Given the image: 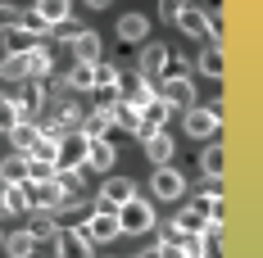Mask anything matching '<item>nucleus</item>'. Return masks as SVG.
Returning a JSON list of instances; mask_svg holds the SVG:
<instances>
[{"mask_svg":"<svg viewBox=\"0 0 263 258\" xmlns=\"http://www.w3.org/2000/svg\"><path fill=\"white\" fill-rule=\"evenodd\" d=\"M23 190H27V213L36 208V213H54V208H64L68 204V190L59 186V181H23Z\"/></svg>","mask_w":263,"mask_h":258,"instance_id":"1","label":"nucleus"},{"mask_svg":"<svg viewBox=\"0 0 263 258\" xmlns=\"http://www.w3.org/2000/svg\"><path fill=\"white\" fill-rule=\"evenodd\" d=\"M114 213H118V235H141V231H155V204L127 200V204H118Z\"/></svg>","mask_w":263,"mask_h":258,"instance_id":"2","label":"nucleus"},{"mask_svg":"<svg viewBox=\"0 0 263 258\" xmlns=\"http://www.w3.org/2000/svg\"><path fill=\"white\" fill-rule=\"evenodd\" d=\"M150 195L163 200V204H177V200L186 195V177L173 168V163H163V168H155V177H150Z\"/></svg>","mask_w":263,"mask_h":258,"instance_id":"3","label":"nucleus"},{"mask_svg":"<svg viewBox=\"0 0 263 258\" xmlns=\"http://www.w3.org/2000/svg\"><path fill=\"white\" fill-rule=\"evenodd\" d=\"M127 200H136V181H127V177H105L100 195H96V208H118V204H127Z\"/></svg>","mask_w":263,"mask_h":258,"instance_id":"4","label":"nucleus"},{"mask_svg":"<svg viewBox=\"0 0 263 258\" xmlns=\"http://www.w3.org/2000/svg\"><path fill=\"white\" fill-rule=\"evenodd\" d=\"M155 95L168 104L173 113H177V109H195V104H191V100H195V86H191V77H173V82H163Z\"/></svg>","mask_w":263,"mask_h":258,"instance_id":"5","label":"nucleus"},{"mask_svg":"<svg viewBox=\"0 0 263 258\" xmlns=\"http://www.w3.org/2000/svg\"><path fill=\"white\" fill-rule=\"evenodd\" d=\"M54 258H91V240L82 227H68V231L54 235Z\"/></svg>","mask_w":263,"mask_h":258,"instance_id":"6","label":"nucleus"},{"mask_svg":"<svg viewBox=\"0 0 263 258\" xmlns=\"http://www.w3.org/2000/svg\"><path fill=\"white\" fill-rule=\"evenodd\" d=\"M82 158H86V136H82V131H64V136H59V158H54V168H82Z\"/></svg>","mask_w":263,"mask_h":258,"instance_id":"7","label":"nucleus"},{"mask_svg":"<svg viewBox=\"0 0 263 258\" xmlns=\"http://www.w3.org/2000/svg\"><path fill=\"white\" fill-rule=\"evenodd\" d=\"M82 231H86V240H118V213L114 208H96Z\"/></svg>","mask_w":263,"mask_h":258,"instance_id":"8","label":"nucleus"},{"mask_svg":"<svg viewBox=\"0 0 263 258\" xmlns=\"http://www.w3.org/2000/svg\"><path fill=\"white\" fill-rule=\"evenodd\" d=\"M218 123L222 118H213L209 109H186V136L195 141H218Z\"/></svg>","mask_w":263,"mask_h":258,"instance_id":"9","label":"nucleus"},{"mask_svg":"<svg viewBox=\"0 0 263 258\" xmlns=\"http://www.w3.org/2000/svg\"><path fill=\"white\" fill-rule=\"evenodd\" d=\"M168 118H173V109L159 100V95L150 104H141V141H145L150 131H163V127H168Z\"/></svg>","mask_w":263,"mask_h":258,"instance_id":"10","label":"nucleus"},{"mask_svg":"<svg viewBox=\"0 0 263 258\" xmlns=\"http://www.w3.org/2000/svg\"><path fill=\"white\" fill-rule=\"evenodd\" d=\"M14 104H18V123H32V118L46 109V86H41V82H32L23 95H14Z\"/></svg>","mask_w":263,"mask_h":258,"instance_id":"11","label":"nucleus"},{"mask_svg":"<svg viewBox=\"0 0 263 258\" xmlns=\"http://www.w3.org/2000/svg\"><path fill=\"white\" fill-rule=\"evenodd\" d=\"M150 36V18L145 14H123L118 18V41L123 46H136V41H145Z\"/></svg>","mask_w":263,"mask_h":258,"instance_id":"12","label":"nucleus"},{"mask_svg":"<svg viewBox=\"0 0 263 258\" xmlns=\"http://www.w3.org/2000/svg\"><path fill=\"white\" fill-rule=\"evenodd\" d=\"M204 222H209V213H204L200 204H182V208H177V217H173V227H177L182 235H200V231H204Z\"/></svg>","mask_w":263,"mask_h":258,"instance_id":"13","label":"nucleus"},{"mask_svg":"<svg viewBox=\"0 0 263 258\" xmlns=\"http://www.w3.org/2000/svg\"><path fill=\"white\" fill-rule=\"evenodd\" d=\"M50 68H54V50L36 41V46L27 50V77H32V82H41V77H50Z\"/></svg>","mask_w":263,"mask_h":258,"instance_id":"14","label":"nucleus"},{"mask_svg":"<svg viewBox=\"0 0 263 258\" xmlns=\"http://www.w3.org/2000/svg\"><path fill=\"white\" fill-rule=\"evenodd\" d=\"M68 54H73V59H82V64H96V59H100V36L82 27L78 36L68 41Z\"/></svg>","mask_w":263,"mask_h":258,"instance_id":"15","label":"nucleus"},{"mask_svg":"<svg viewBox=\"0 0 263 258\" xmlns=\"http://www.w3.org/2000/svg\"><path fill=\"white\" fill-rule=\"evenodd\" d=\"M109 113H114V127L132 131V136L141 141V109H136V104H127V100H114V104H109Z\"/></svg>","mask_w":263,"mask_h":258,"instance_id":"16","label":"nucleus"},{"mask_svg":"<svg viewBox=\"0 0 263 258\" xmlns=\"http://www.w3.org/2000/svg\"><path fill=\"white\" fill-rule=\"evenodd\" d=\"M114 127V113H109V104H100V109H96V113H86V118H82V136H86V141H105V131Z\"/></svg>","mask_w":263,"mask_h":258,"instance_id":"17","label":"nucleus"},{"mask_svg":"<svg viewBox=\"0 0 263 258\" xmlns=\"http://www.w3.org/2000/svg\"><path fill=\"white\" fill-rule=\"evenodd\" d=\"M64 86H68V91H96V64L73 59V64H68V73H64Z\"/></svg>","mask_w":263,"mask_h":258,"instance_id":"18","label":"nucleus"},{"mask_svg":"<svg viewBox=\"0 0 263 258\" xmlns=\"http://www.w3.org/2000/svg\"><path fill=\"white\" fill-rule=\"evenodd\" d=\"M145 158H150L155 168L173 163V136H168V131H150V136H145Z\"/></svg>","mask_w":263,"mask_h":258,"instance_id":"19","label":"nucleus"},{"mask_svg":"<svg viewBox=\"0 0 263 258\" xmlns=\"http://www.w3.org/2000/svg\"><path fill=\"white\" fill-rule=\"evenodd\" d=\"M114 145L109 141H86V158H82V168H96V172H105V168H114Z\"/></svg>","mask_w":263,"mask_h":258,"instance_id":"20","label":"nucleus"},{"mask_svg":"<svg viewBox=\"0 0 263 258\" xmlns=\"http://www.w3.org/2000/svg\"><path fill=\"white\" fill-rule=\"evenodd\" d=\"M173 27H182L186 36H209V14H200V9L182 5V14L173 18Z\"/></svg>","mask_w":263,"mask_h":258,"instance_id":"21","label":"nucleus"},{"mask_svg":"<svg viewBox=\"0 0 263 258\" xmlns=\"http://www.w3.org/2000/svg\"><path fill=\"white\" fill-rule=\"evenodd\" d=\"M163 59H168V46H159V41H150V46L141 50V68H136V73L155 82V77H159V68H163Z\"/></svg>","mask_w":263,"mask_h":258,"instance_id":"22","label":"nucleus"},{"mask_svg":"<svg viewBox=\"0 0 263 258\" xmlns=\"http://www.w3.org/2000/svg\"><path fill=\"white\" fill-rule=\"evenodd\" d=\"M0 181H5V186H23V181H27V154L0 158Z\"/></svg>","mask_w":263,"mask_h":258,"instance_id":"23","label":"nucleus"},{"mask_svg":"<svg viewBox=\"0 0 263 258\" xmlns=\"http://www.w3.org/2000/svg\"><path fill=\"white\" fill-rule=\"evenodd\" d=\"M0 249H5V254L9 258H32L36 254V240H32V231H14V235H5V245H0Z\"/></svg>","mask_w":263,"mask_h":258,"instance_id":"24","label":"nucleus"},{"mask_svg":"<svg viewBox=\"0 0 263 258\" xmlns=\"http://www.w3.org/2000/svg\"><path fill=\"white\" fill-rule=\"evenodd\" d=\"M5 136L14 141V154H27V150L36 145V136H41V127H36V123H18V127H9V131H5Z\"/></svg>","mask_w":263,"mask_h":258,"instance_id":"25","label":"nucleus"},{"mask_svg":"<svg viewBox=\"0 0 263 258\" xmlns=\"http://www.w3.org/2000/svg\"><path fill=\"white\" fill-rule=\"evenodd\" d=\"M32 46H36V36H32V32H27L23 23H18V27H9V32H5V54H27Z\"/></svg>","mask_w":263,"mask_h":258,"instance_id":"26","label":"nucleus"},{"mask_svg":"<svg viewBox=\"0 0 263 258\" xmlns=\"http://www.w3.org/2000/svg\"><path fill=\"white\" fill-rule=\"evenodd\" d=\"M195 68H200L204 77H213V82L222 77V41H213L209 50H204V54H200V59H195Z\"/></svg>","mask_w":263,"mask_h":258,"instance_id":"27","label":"nucleus"},{"mask_svg":"<svg viewBox=\"0 0 263 258\" xmlns=\"http://www.w3.org/2000/svg\"><path fill=\"white\" fill-rule=\"evenodd\" d=\"M0 82H27V54H5L0 59Z\"/></svg>","mask_w":263,"mask_h":258,"instance_id":"28","label":"nucleus"},{"mask_svg":"<svg viewBox=\"0 0 263 258\" xmlns=\"http://www.w3.org/2000/svg\"><path fill=\"white\" fill-rule=\"evenodd\" d=\"M27 158H36V163H54V158H59V136H46V131H41L36 145L27 150Z\"/></svg>","mask_w":263,"mask_h":258,"instance_id":"29","label":"nucleus"},{"mask_svg":"<svg viewBox=\"0 0 263 258\" xmlns=\"http://www.w3.org/2000/svg\"><path fill=\"white\" fill-rule=\"evenodd\" d=\"M32 9H36V14H41V18H46L50 27H54V23H64V18L73 14V9H68V0H36Z\"/></svg>","mask_w":263,"mask_h":258,"instance_id":"30","label":"nucleus"},{"mask_svg":"<svg viewBox=\"0 0 263 258\" xmlns=\"http://www.w3.org/2000/svg\"><path fill=\"white\" fill-rule=\"evenodd\" d=\"M27 231H32V240H36V245H50V249H54V235H59V227H54L46 213H41V217H32V222H27Z\"/></svg>","mask_w":263,"mask_h":258,"instance_id":"31","label":"nucleus"},{"mask_svg":"<svg viewBox=\"0 0 263 258\" xmlns=\"http://www.w3.org/2000/svg\"><path fill=\"white\" fill-rule=\"evenodd\" d=\"M200 168H204V177H222V145L218 141H209L200 150Z\"/></svg>","mask_w":263,"mask_h":258,"instance_id":"32","label":"nucleus"},{"mask_svg":"<svg viewBox=\"0 0 263 258\" xmlns=\"http://www.w3.org/2000/svg\"><path fill=\"white\" fill-rule=\"evenodd\" d=\"M114 82H118V68L109 59H96V91H114Z\"/></svg>","mask_w":263,"mask_h":258,"instance_id":"33","label":"nucleus"},{"mask_svg":"<svg viewBox=\"0 0 263 258\" xmlns=\"http://www.w3.org/2000/svg\"><path fill=\"white\" fill-rule=\"evenodd\" d=\"M54 181H59L68 195H78L82 190V168H54Z\"/></svg>","mask_w":263,"mask_h":258,"instance_id":"34","label":"nucleus"},{"mask_svg":"<svg viewBox=\"0 0 263 258\" xmlns=\"http://www.w3.org/2000/svg\"><path fill=\"white\" fill-rule=\"evenodd\" d=\"M18 127V104H14V95H0V131Z\"/></svg>","mask_w":263,"mask_h":258,"instance_id":"35","label":"nucleus"},{"mask_svg":"<svg viewBox=\"0 0 263 258\" xmlns=\"http://www.w3.org/2000/svg\"><path fill=\"white\" fill-rule=\"evenodd\" d=\"M173 77H186V59H182V54L173 59V50H168V59H163V68H159V82H173Z\"/></svg>","mask_w":263,"mask_h":258,"instance_id":"36","label":"nucleus"},{"mask_svg":"<svg viewBox=\"0 0 263 258\" xmlns=\"http://www.w3.org/2000/svg\"><path fill=\"white\" fill-rule=\"evenodd\" d=\"M23 27L32 32V36H36V41H41V36H50V23H46L36 9H23Z\"/></svg>","mask_w":263,"mask_h":258,"instance_id":"37","label":"nucleus"},{"mask_svg":"<svg viewBox=\"0 0 263 258\" xmlns=\"http://www.w3.org/2000/svg\"><path fill=\"white\" fill-rule=\"evenodd\" d=\"M5 208L9 213H27V190L23 186H5Z\"/></svg>","mask_w":263,"mask_h":258,"instance_id":"38","label":"nucleus"},{"mask_svg":"<svg viewBox=\"0 0 263 258\" xmlns=\"http://www.w3.org/2000/svg\"><path fill=\"white\" fill-rule=\"evenodd\" d=\"M18 23H23V9H18V5H5V0H0V36H5L9 27H18Z\"/></svg>","mask_w":263,"mask_h":258,"instance_id":"39","label":"nucleus"},{"mask_svg":"<svg viewBox=\"0 0 263 258\" xmlns=\"http://www.w3.org/2000/svg\"><path fill=\"white\" fill-rule=\"evenodd\" d=\"M50 32H54V36H59V41H64V46H68V41H73V36H78V32H82V23H78V18H73V14H68V18H64V23H54Z\"/></svg>","mask_w":263,"mask_h":258,"instance_id":"40","label":"nucleus"},{"mask_svg":"<svg viewBox=\"0 0 263 258\" xmlns=\"http://www.w3.org/2000/svg\"><path fill=\"white\" fill-rule=\"evenodd\" d=\"M54 177V163H36V158H27V181H50Z\"/></svg>","mask_w":263,"mask_h":258,"instance_id":"41","label":"nucleus"},{"mask_svg":"<svg viewBox=\"0 0 263 258\" xmlns=\"http://www.w3.org/2000/svg\"><path fill=\"white\" fill-rule=\"evenodd\" d=\"M200 200H222V177H204V186H200Z\"/></svg>","mask_w":263,"mask_h":258,"instance_id":"42","label":"nucleus"},{"mask_svg":"<svg viewBox=\"0 0 263 258\" xmlns=\"http://www.w3.org/2000/svg\"><path fill=\"white\" fill-rule=\"evenodd\" d=\"M182 5H186V0H159V18H163V23H173V18L182 14Z\"/></svg>","mask_w":263,"mask_h":258,"instance_id":"43","label":"nucleus"},{"mask_svg":"<svg viewBox=\"0 0 263 258\" xmlns=\"http://www.w3.org/2000/svg\"><path fill=\"white\" fill-rule=\"evenodd\" d=\"M0 217H9V208H5V181H0Z\"/></svg>","mask_w":263,"mask_h":258,"instance_id":"44","label":"nucleus"},{"mask_svg":"<svg viewBox=\"0 0 263 258\" xmlns=\"http://www.w3.org/2000/svg\"><path fill=\"white\" fill-rule=\"evenodd\" d=\"M141 258H163V254H159V245H155V249H141Z\"/></svg>","mask_w":263,"mask_h":258,"instance_id":"45","label":"nucleus"},{"mask_svg":"<svg viewBox=\"0 0 263 258\" xmlns=\"http://www.w3.org/2000/svg\"><path fill=\"white\" fill-rule=\"evenodd\" d=\"M86 5H91V9H105V5H109V0H86Z\"/></svg>","mask_w":263,"mask_h":258,"instance_id":"46","label":"nucleus"},{"mask_svg":"<svg viewBox=\"0 0 263 258\" xmlns=\"http://www.w3.org/2000/svg\"><path fill=\"white\" fill-rule=\"evenodd\" d=\"M0 245H5V235H0Z\"/></svg>","mask_w":263,"mask_h":258,"instance_id":"47","label":"nucleus"}]
</instances>
